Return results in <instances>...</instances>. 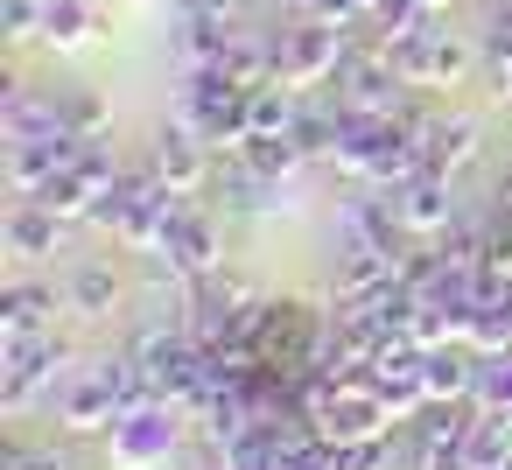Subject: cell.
I'll list each match as a JSON object with an SVG mask.
<instances>
[{"label": "cell", "instance_id": "obj_29", "mask_svg": "<svg viewBox=\"0 0 512 470\" xmlns=\"http://www.w3.org/2000/svg\"><path fill=\"white\" fill-rule=\"evenodd\" d=\"M295 99H288V85H267V92H253V134L246 141H274V134H288L295 127Z\"/></svg>", "mask_w": 512, "mask_h": 470}, {"label": "cell", "instance_id": "obj_35", "mask_svg": "<svg viewBox=\"0 0 512 470\" xmlns=\"http://www.w3.org/2000/svg\"><path fill=\"white\" fill-rule=\"evenodd\" d=\"M8 470H71V463H64L57 449H29V442H15V449H8Z\"/></svg>", "mask_w": 512, "mask_h": 470}, {"label": "cell", "instance_id": "obj_33", "mask_svg": "<svg viewBox=\"0 0 512 470\" xmlns=\"http://www.w3.org/2000/svg\"><path fill=\"white\" fill-rule=\"evenodd\" d=\"M302 15H316V22H337V29H365V8L358 0H295Z\"/></svg>", "mask_w": 512, "mask_h": 470}, {"label": "cell", "instance_id": "obj_15", "mask_svg": "<svg viewBox=\"0 0 512 470\" xmlns=\"http://www.w3.org/2000/svg\"><path fill=\"white\" fill-rule=\"evenodd\" d=\"M78 134L64 127V134H36V141H8V183H15V197H43L71 162H78Z\"/></svg>", "mask_w": 512, "mask_h": 470}, {"label": "cell", "instance_id": "obj_12", "mask_svg": "<svg viewBox=\"0 0 512 470\" xmlns=\"http://www.w3.org/2000/svg\"><path fill=\"white\" fill-rule=\"evenodd\" d=\"M204 134L190 127V120H169V127H155V141H148V169L169 183V190H183V197H197L204 183H211V162H204Z\"/></svg>", "mask_w": 512, "mask_h": 470}, {"label": "cell", "instance_id": "obj_22", "mask_svg": "<svg viewBox=\"0 0 512 470\" xmlns=\"http://www.w3.org/2000/svg\"><path fill=\"white\" fill-rule=\"evenodd\" d=\"M120 295H127V281H120L106 260H78V267L64 274V309H71V316H113Z\"/></svg>", "mask_w": 512, "mask_h": 470}, {"label": "cell", "instance_id": "obj_13", "mask_svg": "<svg viewBox=\"0 0 512 470\" xmlns=\"http://www.w3.org/2000/svg\"><path fill=\"white\" fill-rule=\"evenodd\" d=\"M393 211H400L407 239H442V232L456 225V176H442V169L407 176V183L393 190Z\"/></svg>", "mask_w": 512, "mask_h": 470}, {"label": "cell", "instance_id": "obj_21", "mask_svg": "<svg viewBox=\"0 0 512 470\" xmlns=\"http://www.w3.org/2000/svg\"><path fill=\"white\" fill-rule=\"evenodd\" d=\"M421 386H428V407L470 400V386H477V351H470V344H435V351H421Z\"/></svg>", "mask_w": 512, "mask_h": 470}, {"label": "cell", "instance_id": "obj_6", "mask_svg": "<svg viewBox=\"0 0 512 470\" xmlns=\"http://www.w3.org/2000/svg\"><path fill=\"white\" fill-rule=\"evenodd\" d=\"M393 64H400V78L414 85V92H442V85H463V71L477 64V43H463V36H449L442 22H428L421 36H407L400 50H386Z\"/></svg>", "mask_w": 512, "mask_h": 470}, {"label": "cell", "instance_id": "obj_36", "mask_svg": "<svg viewBox=\"0 0 512 470\" xmlns=\"http://www.w3.org/2000/svg\"><path fill=\"white\" fill-rule=\"evenodd\" d=\"M491 218H505V225H512V169H505V176H498V190H491Z\"/></svg>", "mask_w": 512, "mask_h": 470}, {"label": "cell", "instance_id": "obj_27", "mask_svg": "<svg viewBox=\"0 0 512 470\" xmlns=\"http://www.w3.org/2000/svg\"><path fill=\"white\" fill-rule=\"evenodd\" d=\"M288 141L302 148V162H330L337 155V106H302L295 127H288Z\"/></svg>", "mask_w": 512, "mask_h": 470}, {"label": "cell", "instance_id": "obj_5", "mask_svg": "<svg viewBox=\"0 0 512 470\" xmlns=\"http://www.w3.org/2000/svg\"><path fill=\"white\" fill-rule=\"evenodd\" d=\"M344 50H351V29L302 15V22H295V29H281V43H274V71H281V85H288V92H309V85H330V78H337Z\"/></svg>", "mask_w": 512, "mask_h": 470}, {"label": "cell", "instance_id": "obj_17", "mask_svg": "<svg viewBox=\"0 0 512 470\" xmlns=\"http://www.w3.org/2000/svg\"><path fill=\"white\" fill-rule=\"evenodd\" d=\"M414 141H421V162H428V169L456 176L463 162H477V148H484V127H477L470 113H449V120H442V113H428V120L414 113Z\"/></svg>", "mask_w": 512, "mask_h": 470}, {"label": "cell", "instance_id": "obj_34", "mask_svg": "<svg viewBox=\"0 0 512 470\" xmlns=\"http://www.w3.org/2000/svg\"><path fill=\"white\" fill-rule=\"evenodd\" d=\"M43 36V0H8V43Z\"/></svg>", "mask_w": 512, "mask_h": 470}, {"label": "cell", "instance_id": "obj_14", "mask_svg": "<svg viewBox=\"0 0 512 470\" xmlns=\"http://www.w3.org/2000/svg\"><path fill=\"white\" fill-rule=\"evenodd\" d=\"M372 393L393 407V421H414L428 407V386H421V344L414 337H386V351L372 358Z\"/></svg>", "mask_w": 512, "mask_h": 470}, {"label": "cell", "instance_id": "obj_8", "mask_svg": "<svg viewBox=\"0 0 512 470\" xmlns=\"http://www.w3.org/2000/svg\"><path fill=\"white\" fill-rule=\"evenodd\" d=\"M337 246L407 253V225H400V211H393V190H379V183H351V197L337 204Z\"/></svg>", "mask_w": 512, "mask_h": 470}, {"label": "cell", "instance_id": "obj_37", "mask_svg": "<svg viewBox=\"0 0 512 470\" xmlns=\"http://www.w3.org/2000/svg\"><path fill=\"white\" fill-rule=\"evenodd\" d=\"M491 470H512V463H491Z\"/></svg>", "mask_w": 512, "mask_h": 470}, {"label": "cell", "instance_id": "obj_16", "mask_svg": "<svg viewBox=\"0 0 512 470\" xmlns=\"http://www.w3.org/2000/svg\"><path fill=\"white\" fill-rule=\"evenodd\" d=\"M211 190H218V211H225V218H274V211L288 204V183L260 176V169L239 162V155H225V169L211 176Z\"/></svg>", "mask_w": 512, "mask_h": 470}, {"label": "cell", "instance_id": "obj_38", "mask_svg": "<svg viewBox=\"0 0 512 470\" xmlns=\"http://www.w3.org/2000/svg\"><path fill=\"white\" fill-rule=\"evenodd\" d=\"M505 302H512V288H505Z\"/></svg>", "mask_w": 512, "mask_h": 470}, {"label": "cell", "instance_id": "obj_20", "mask_svg": "<svg viewBox=\"0 0 512 470\" xmlns=\"http://www.w3.org/2000/svg\"><path fill=\"white\" fill-rule=\"evenodd\" d=\"M232 43H239L232 15H183V29H176V64H183V71H218Z\"/></svg>", "mask_w": 512, "mask_h": 470}, {"label": "cell", "instance_id": "obj_28", "mask_svg": "<svg viewBox=\"0 0 512 470\" xmlns=\"http://www.w3.org/2000/svg\"><path fill=\"white\" fill-rule=\"evenodd\" d=\"M470 407H477V414H512V351H498V358H477Z\"/></svg>", "mask_w": 512, "mask_h": 470}, {"label": "cell", "instance_id": "obj_10", "mask_svg": "<svg viewBox=\"0 0 512 470\" xmlns=\"http://www.w3.org/2000/svg\"><path fill=\"white\" fill-rule=\"evenodd\" d=\"M309 421H316V435H323V442H365V435H386L393 407L372 393V379H344V386H337Z\"/></svg>", "mask_w": 512, "mask_h": 470}, {"label": "cell", "instance_id": "obj_18", "mask_svg": "<svg viewBox=\"0 0 512 470\" xmlns=\"http://www.w3.org/2000/svg\"><path fill=\"white\" fill-rule=\"evenodd\" d=\"M57 309H64V288H50V281H8V288H0V344L43 337Z\"/></svg>", "mask_w": 512, "mask_h": 470}, {"label": "cell", "instance_id": "obj_23", "mask_svg": "<svg viewBox=\"0 0 512 470\" xmlns=\"http://www.w3.org/2000/svg\"><path fill=\"white\" fill-rule=\"evenodd\" d=\"M477 71L498 99H512V0H491V22L477 29Z\"/></svg>", "mask_w": 512, "mask_h": 470}, {"label": "cell", "instance_id": "obj_25", "mask_svg": "<svg viewBox=\"0 0 512 470\" xmlns=\"http://www.w3.org/2000/svg\"><path fill=\"white\" fill-rule=\"evenodd\" d=\"M99 15H92V0H43V43L50 50H78L92 43Z\"/></svg>", "mask_w": 512, "mask_h": 470}, {"label": "cell", "instance_id": "obj_4", "mask_svg": "<svg viewBox=\"0 0 512 470\" xmlns=\"http://www.w3.org/2000/svg\"><path fill=\"white\" fill-rule=\"evenodd\" d=\"M337 106L344 113H372V120H400L407 113V78H400V64L372 43V50H344V64H337Z\"/></svg>", "mask_w": 512, "mask_h": 470}, {"label": "cell", "instance_id": "obj_31", "mask_svg": "<svg viewBox=\"0 0 512 470\" xmlns=\"http://www.w3.org/2000/svg\"><path fill=\"white\" fill-rule=\"evenodd\" d=\"M64 127H71L78 141H99V134H106V99H99V92H64Z\"/></svg>", "mask_w": 512, "mask_h": 470}, {"label": "cell", "instance_id": "obj_32", "mask_svg": "<svg viewBox=\"0 0 512 470\" xmlns=\"http://www.w3.org/2000/svg\"><path fill=\"white\" fill-rule=\"evenodd\" d=\"M330 470H386V435H365V442H330Z\"/></svg>", "mask_w": 512, "mask_h": 470}, {"label": "cell", "instance_id": "obj_30", "mask_svg": "<svg viewBox=\"0 0 512 470\" xmlns=\"http://www.w3.org/2000/svg\"><path fill=\"white\" fill-rule=\"evenodd\" d=\"M239 162H253L260 176H274V183H288L295 169H302V148L288 141V134H274V141H246L239 148Z\"/></svg>", "mask_w": 512, "mask_h": 470}, {"label": "cell", "instance_id": "obj_1", "mask_svg": "<svg viewBox=\"0 0 512 470\" xmlns=\"http://www.w3.org/2000/svg\"><path fill=\"white\" fill-rule=\"evenodd\" d=\"M71 337L43 330V337H22L8 344V358H0V407L8 414H36L43 400H57L71 386Z\"/></svg>", "mask_w": 512, "mask_h": 470}, {"label": "cell", "instance_id": "obj_11", "mask_svg": "<svg viewBox=\"0 0 512 470\" xmlns=\"http://www.w3.org/2000/svg\"><path fill=\"white\" fill-rule=\"evenodd\" d=\"M50 414H57V428H64V435H106L127 407H120V393L106 386V372H99V365H78V372H71V386L50 400Z\"/></svg>", "mask_w": 512, "mask_h": 470}, {"label": "cell", "instance_id": "obj_19", "mask_svg": "<svg viewBox=\"0 0 512 470\" xmlns=\"http://www.w3.org/2000/svg\"><path fill=\"white\" fill-rule=\"evenodd\" d=\"M64 225H71V218H57V211L36 204V197H22V204L8 211V253H15V260H50V253H64Z\"/></svg>", "mask_w": 512, "mask_h": 470}, {"label": "cell", "instance_id": "obj_3", "mask_svg": "<svg viewBox=\"0 0 512 470\" xmlns=\"http://www.w3.org/2000/svg\"><path fill=\"white\" fill-rule=\"evenodd\" d=\"M176 120H190L211 148L239 155V148H246V134H253V92H246V85H232L225 71H183Z\"/></svg>", "mask_w": 512, "mask_h": 470}, {"label": "cell", "instance_id": "obj_7", "mask_svg": "<svg viewBox=\"0 0 512 470\" xmlns=\"http://www.w3.org/2000/svg\"><path fill=\"white\" fill-rule=\"evenodd\" d=\"M113 183H120V155H113L106 141H85V148H78V162H71V169L36 197V204H50L57 218H92V211L106 204V190H113Z\"/></svg>", "mask_w": 512, "mask_h": 470}, {"label": "cell", "instance_id": "obj_2", "mask_svg": "<svg viewBox=\"0 0 512 470\" xmlns=\"http://www.w3.org/2000/svg\"><path fill=\"white\" fill-rule=\"evenodd\" d=\"M183 428H190V407H176V400H141V407H127L99 442H106V463H113V470H169V456L183 449Z\"/></svg>", "mask_w": 512, "mask_h": 470}, {"label": "cell", "instance_id": "obj_24", "mask_svg": "<svg viewBox=\"0 0 512 470\" xmlns=\"http://www.w3.org/2000/svg\"><path fill=\"white\" fill-rule=\"evenodd\" d=\"M477 281H484V295H505L512 288V225L505 218H484L477 225Z\"/></svg>", "mask_w": 512, "mask_h": 470}, {"label": "cell", "instance_id": "obj_26", "mask_svg": "<svg viewBox=\"0 0 512 470\" xmlns=\"http://www.w3.org/2000/svg\"><path fill=\"white\" fill-rule=\"evenodd\" d=\"M463 344H470L477 358H498V351H512V302H505V295H484V302L470 309V330H463Z\"/></svg>", "mask_w": 512, "mask_h": 470}, {"label": "cell", "instance_id": "obj_9", "mask_svg": "<svg viewBox=\"0 0 512 470\" xmlns=\"http://www.w3.org/2000/svg\"><path fill=\"white\" fill-rule=\"evenodd\" d=\"M148 260H155V274H169V281H204V274H218V218H211L204 204H183L176 225H169V239H162V253H148Z\"/></svg>", "mask_w": 512, "mask_h": 470}]
</instances>
